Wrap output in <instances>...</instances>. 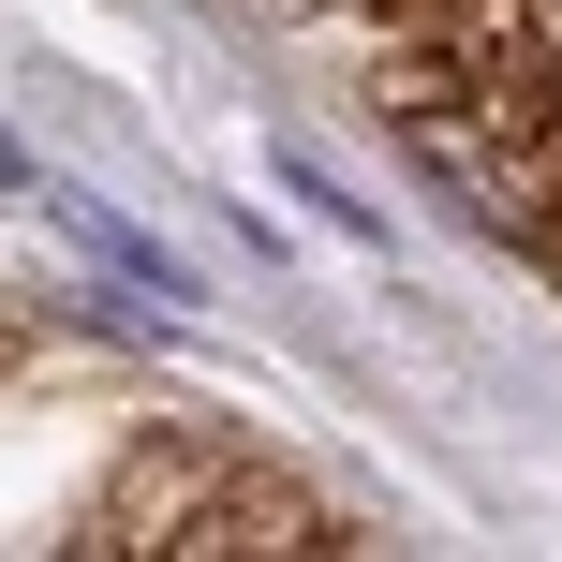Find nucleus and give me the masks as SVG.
<instances>
[{"label":"nucleus","instance_id":"obj_1","mask_svg":"<svg viewBox=\"0 0 562 562\" xmlns=\"http://www.w3.org/2000/svg\"><path fill=\"white\" fill-rule=\"evenodd\" d=\"M415 148H429V164H445V193H459V207H474V223H518V178H488V148H474V134H459V119H429V134H415Z\"/></svg>","mask_w":562,"mask_h":562}]
</instances>
